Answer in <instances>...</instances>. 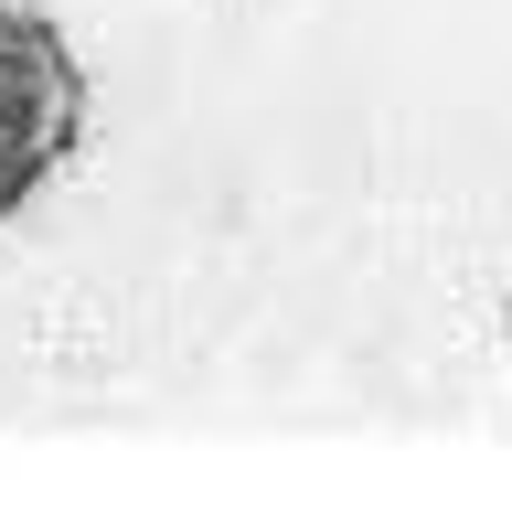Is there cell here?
<instances>
[{
  "mask_svg": "<svg viewBox=\"0 0 512 512\" xmlns=\"http://www.w3.org/2000/svg\"><path fill=\"white\" fill-rule=\"evenodd\" d=\"M86 54L64 43V22L43 0H0V224L32 214L54 171L86 150Z\"/></svg>",
  "mask_w": 512,
  "mask_h": 512,
  "instance_id": "cell-1",
  "label": "cell"
},
{
  "mask_svg": "<svg viewBox=\"0 0 512 512\" xmlns=\"http://www.w3.org/2000/svg\"><path fill=\"white\" fill-rule=\"evenodd\" d=\"M502 320H512V310H502Z\"/></svg>",
  "mask_w": 512,
  "mask_h": 512,
  "instance_id": "cell-2",
  "label": "cell"
}]
</instances>
